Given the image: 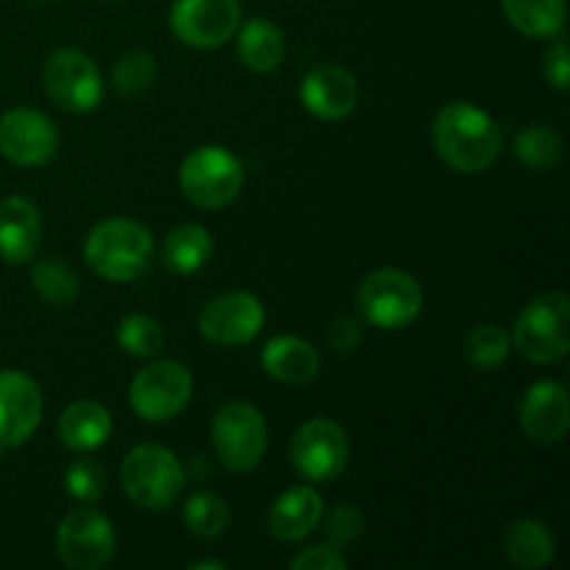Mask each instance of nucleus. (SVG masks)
Returning <instances> with one entry per match:
<instances>
[{
  "label": "nucleus",
  "instance_id": "obj_33",
  "mask_svg": "<svg viewBox=\"0 0 570 570\" xmlns=\"http://www.w3.org/2000/svg\"><path fill=\"white\" fill-rule=\"evenodd\" d=\"M326 515V538H328V546H334V549H348L351 543H356V538L362 534V529H365V515H362L360 507L354 504H337L332 507L328 512H323Z\"/></svg>",
  "mask_w": 570,
  "mask_h": 570
},
{
  "label": "nucleus",
  "instance_id": "obj_2",
  "mask_svg": "<svg viewBox=\"0 0 570 570\" xmlns=\"http://www.w3.org/2000/svg\"><path fill=\"white\" fill-rule=\"evenodd\" d=\"M83 259L106 282H134L154 262V234L128 217H109L87 234Z\"/></svg>",
  "mask_w": 570,
  "mask_h": 570
},
{
  "label": "nucleus",
  "instance_id": "obj_15",
  "mask_svg": "<svg viewBox=\"0 0 570 570\" xmlns=\"http://www.w3.org/2000/svg\"><path fill=\"white\" fill-rule=\"evenodd\" d=\"M42 390L28 373H0V445L6 451L28 443L42 421Z\"/></svg>",
  "mask_w": 570,
  "mask_h": 570
},
{
  "label": "nucleus",
  "instance_id": "obj_11",
  "mask_svg": "<svg viewBox=\"0 0 570 570\" xmlns=\"http://www.w3.org/2000/svg\"><path fill=\"white\" fill-rule=\"evenodd\" d=\"M42 81L50 100L72 115H87L104 98L98 65L76 48H61L50 53L45 61Z\"/></svg>",
  "mask_w": 570,
  "mask_h": 570
},
{
  "label": "nucleus",
  "instance_id": "obj_30",
  "mask_svg": "<svg viewBox=\"0 0 570 570\" xmlns=\"http://www.w3.org/2000/svg\"><path fill=\"white\" fill-rule=\"evenodd\" d=\"M117 343L126 354L150 360V356H159L161 348H165V328L156 317L134 312V315L122 317L120 326H117Z\"/></svg>",
  "mask_w": 570,
  "mask_h": 570
},
{
  "label": "nucleus",
  "instance_id": "obj_34",
  "mask_svg": "<svg viewBox=\"0 0 570 570\" xmlns=\"http://www.w3.org/2000/svg\"><path fill=\"white\" fill-rule=\"evenodd\" d=\"M293 570H345L348 557L334 546H309L289 560Z\"/></svg>",
  "mask_w": 570,
  "mask_h": 570
},
{
  "label": "nucleus",
  "instance_id": "obj_32",
  "mask_svg": "<svg viewBox=\"0 0 570 570\" xmlns=\"http://www.w3.org/2000/svg\"><path fill=\"white\" fill-rule=\"evenodd\" d=\"M67 493L83 504H95L106 493V468L95 456H81L70 462L65 473Z\"/></svg>",
  "mask_w": 570,
  "mask_h": 570
},
{
  "label": "nucleus",
  "instance_id": "obj_35",
  "mask_svg": "<svg viewBox=\"0 0 570 570\" xmlns=\"http://www.w3.org/2000/svg\"><path fill=\"white\" fill-rule=\"evenodd\" d=\"M543 76L546 81L551 83L560 92H568L570 89V50L566 39H557L543 56Z\"/></svg>",
  "mask_w": 570,
  "mask_h": 570
},
{
  "label": "nucleus",
  "instance_id": "obj_8",
  "mask_svg": "<svg viewBox=\"0 0 570 570\" xmlns=\"http://www.w3.org/2000/svg\"><path fill=\"white\" fill-rule=\"evenodd\" d=\"M193 399V373L176 360H156L134 376L128 404L139 421L165 423L181 415Z\"/></svg>",
  "mask_w": 570,
  "mask_h": 570
},
{
  "label": "nucleus",
  "instance_id": "obj_38",
  "mask_svg": "<svg viewBox=\"0 0 570 570\" xmlns=\"http://www.w3.org/2000/svg\"><path fill=\"white\" fill-rule=\"evenodd\" d=\"M33 3H50V0H33Z\"/></svg>",
  "mask_w": 570,
  "mask_h": 570
},
{
  "label": "nucleus",
  "instance_id": "obj_1",
  "mask_svg": "<svg viewBox=\"0 0 570 570\" xmlns=\"http://www.w3.org/2000/svg\"><path fill=\"white\" fill-rule=\"evenodd\" d=\"M432 145L451 170L482 173L499 159L501 128L479 106L451 100L434 115Z\"/></svg>",
  "mask_w": 570,
  "mask_h": 570
},
{
  "label": "nucleus",
  "instance_id": "obj_21",
  "mask_svg": "<svg viewBox=\"0 0 570 570\" xmlns=\"http://www.w3.org/2000/svg\"><path fill=\"white\" fill-rule=\"evenodd\" d=\"M507 560L521 570H540L557 557V538L549 523L538 518H518L504 532Z\"/></svg>",
  "mask_w": 570,
  "mask_h": 570
},
{
  "label": "nucleus",
  "instance_id": "obj_27",
  "mask_svg": "<svg viewBox=\"0 0 570 570\" xmlns=\"http://www.w3.org/2000/svg\"><path fill=\"white\" fill-rule=\"evenodd\" d=\"M510 348V334L495 323H479L465 334V343H462V354L479 371H495L499 365H504Z\"/></svg>",
  "mask_w": 570,
  "mask_h": 570
},
{
  "label": "nucleus",
  "instance_id": "obj_13",
  "mask_svg": "<svg viewBox=\"0 0 570 570\" xmlns=\"http://www.w3.org/2000/svg\"><path fill=\"white\" fill-rule=\"evenodd\" d=\"M265 326V306L254 293L234 289L206 301L198 315V332L212 345H245Z\"/></svg>",
  "mask_w": 570,
  "mask_h": 570
},
{
  "label": "nucleus",
  "instance_id": "obj_3",
  "mask_svg": "<svg viewBox=\"0 0 570 570\" xmlns=\"http://www.w3.org/2000/svg\"><path fill=\"white\" fill-rule=\"evenodd\" d=\"M120 482L139 510L161 512L178 501L187 484L181 460L156 443L134 445L120 465Z\"/></svg>",
  "mask_w": 570,
  "mask_h": 570
},
{
  "label": "nucleus",
  "instance_id": "obj_22",
  "mask_svg": "<svg viewBox=\"0 0 570 570\" xmlns=\"http://www.w3.org/2000/svg\"><path fill=\"white\" fill-rule=\"evenodd\" d=\"M59 440L72 451H95L111 438V415L98 401H76L59 417Z\"/></svg>",
  "mask_w": 570,
  "mask_h": 570
},
{
  "label": "nucleus",
  "instance_id": "obj_14",
  "mask_svg": "<svg viewBox=\"0 0 570 570\" xmlns=\"http://www.w3.org/2000/svg\"><path fill=\"white\" fill-rule=\"evenodd\" d=\"M59 148V134L48 115L37 109H9L0 117V154L20 167L48 165Z\"/></svg>",
  "mask_w": 570,
  "mask_h": 570
},
{
  "label": "nucleus",
  "instance_id": "obj_25",
  "mask_svg": "<svg viewBox=\"0 0 570 570\" xmlns=\"http://www.w3.org/2000/svg\"><path fill=\"white\" fill-rule=\"evenodd\" d=\"M284 33L276 22L254 17L237 33V53L243 65L254 72H271L284 61Z\"/></svg>",
  "mask_w": 570,
  "mask_h": 570
},
{
  "label": "nucleus",
  "instance_id": "obj_29",
  "mask_svg": "<svg viewBox=\"0 0 570 570\" xmlns=\"http://www.w3.org/2000/svg\"><path fill=\"white\" fill-rule=\"evenodd\" d=\"M31 284L50 306H70L78 298V276L59 259H37L31 265Z\"/></svg>",
  "mask_w": 570,
  "mask_h": 570
},
{
  "label": "nucleus",
  "instance_id": "obj_10",
  "mask_svg": "<svg viewBox=\"0 0 570 570\" xmlns=\"http://www.w3.org/2000/svg\"><path fill=\"white\" fill-rule=\"evenodd\" d=\"M295 471L309 482H332L345 471L351 456L348 434L328 417H312L301 423L289 443Z\"/></svg>",
  "mask_w": 570,
  "mask_h": 570
},
{
  "label": "nucleus",
  "instance_id": "obj_24",
  "mask_svg": "<svg viewBox=\"0 0 570 570\" xmlns=\"http://www.w3.org/2000/svg\"><path fill=\"white\" fill-rule=\"evenodd\" d=\"M501 11L515 31L532 39H557L566 31V0H501Z\"/></svg>",
  "mask_w": 570,
  "mask_h": 570
},
{
  "label": "nucleus",
  "instance_id": "obj_26",
  "mask_svg": "<svg viewBox=\"0 0 570 570\" xmlns=\"http://www.w3.org/2000/svg\"><path fill=\"white\" fill-rule=\"evenodd\" d=\"M515 159L532 170H551L562 159V137L549 122H532L515 137Z\"/></svg>",
  "mask_w": 570,
  "mask_h": 570
},
{
  "label": "nucleus",
  "instance_id": "obj_37",
  "mask_svg": "<svg viewBox=\"0 0 570 570\" xmlns=\"http://www.w3.org/2000/svg\"><path fill=\"white\" fill-rule=\"evenodd\" d=\"M226 570L228 566H226V562H223V560H212V557H209V560H195V562H189V570Z\"/></svg>",
  "mask_w": 570,
  "mask_h": 570
},
{
  "label": "nucleus",
  "instance_id": "obj_9",
  "mask_svg": "<svg viewBox=\"0 0 570 570\" xmlns=\"http://www.w3.org/2000/svg\"><path fill=\"white\" fill-rule=\"evenodd\" d=\"M115 549V527L95 507H76L56 529V554L72 570H98L109 566Z\"/></svg>",
  "mask_w": 570,
  "mask_h": 570
},
{
  "label": "nucleus",
  "instance_id": "obj_18",
  "mask_svg": "<svg viewBox=\"0 0 570 570\" xmlns=\"http://www.w3.org/2000/svg\"><path fill=\"white\" fill-rule=\"evenodd\" d=\"M42 220L28 198L11 195L0 200V259L6 265H26L37 256Z\"/></svg>",
  "mask_w": 570,
  "mask_h": 570
},
{
  "label": "nucleus",
  "instance_id": "obj_4",
  "mask_svg": "<svg viewBox=\"0 0 570 570\" xmlns=\"http://www.w3.org/2000/svg\"><path fill=\"white\" fill-rule=\"evenodd\" d=\"M570 301L566 293H543L529 301L515 321L512 343L523 360L551 365L570 351Z\"/></svg>",
  "mask_w": 570,
  "mask_h": 570
},
{
  "label": "nucleus",
  "instance_id": "obj_5",
  "mask_svg": "<svg viewBox=\"0 0 570 570\" xmlns=\"http://www.w3.org/2000/svg\"><path fill=\"white\" fill-rule=\"evenodd\" d=\"M356 306L371 326L382 332L406 328L421 317L423 289L406 271L382 267L373 271L356 289Z\"/></svg>",
  "mask_w": 570,
  "mask_h": 570
},
{
  "label": "nucleus",
  "instance_id": "obj_12",
  "mask_svg": "<svg viewBox=\"0 0 570 570\" xmlns=\"http://www.w3.org/2000/svg\"><path fill=\"white\" fill-rule=\"evenodd\" d=\"M243 22L239 0H176L170 9V31L178 42L198 50L220 48Z\"/></svg>",
  "mask_w": 570,
  "mask_h": 570
},
{
  "label": "nucleus",
  "instance_id": "obj_28",
  "mask_svg": "<svg viewBox=\"0 0 570 570\" xmlns=\"http://www.w3.org/2000/svg\"><path fill=\"white\" fill-rule=\"evenodd\" d=\"M184 523H187L189 534H195L198 540H215L232 523V510H228L226 501L215 493H195L189 495L187 504H184Z\"/></svg>",
  "mask_w": 570,
  "mask_h": 570
},
{
  "label": "nucleus",
  "instance_id": "obj_36",
  "mask_svg": "<svg viewBox=\"0 0 570 570\" xmlns=\"http://www.w3.org/2000/svg\"><path fill=\"white\" fill-rule=\"evenodd\" d=\"M326 337L328 345H332L337 354H351V351L360 348L365 332H362V323L354 321V317H337V321L328 326Z\"/></svg>",
  "mask_w": 570,
  "mask_h": 570
},
{
  "label": "nucleus",
  "instance_id": "obj_17",
  "mask_svg": "<svg viewBox=\"0 0 570 570\" xmlns=\"http://www.w3.org/2000/svg\"><path fill=\"white\" fill-rule=\"evenodd\" d=\"M298 98L304 109L317 120L337 122L356 109L360 87H356V78L343 67L321 65L306 72L298 87Z\"/></svg>",
  "mask_w": 570,
  "mask_h": 570
},
{
  "label": "nucleus",
  "instance_id": "obj_16",
  "mask_svg": "<svg viewBox=\"0 0 570 570\" xmlns=\"http://www.w3.org/2000/svg\"><path fill=\"white\" fill-rule=\"evenodd\" d=\"M518 423L532 443L554 445L568 434L570 399L560 382H534L518 406Z\"/></svg>",
  "mask_w": 570,
  "mask_h": 570
},
{
  "label": "nucleus",
  "instance_id": "obj_19",
  "mask_svg": "<svg viewBox=\"0 0 570 570\" xmlns=\"http://www.w3.org/2000/svg\"><path fill=\"white\" fill-rule=\"evenodd\" d=\"M323 507L321 493L315 488H293L287 493L278 495L271 507V515H267V529L276 540L284 543H295V540H304L306 534L315 532L317 523L323 521Z\"/></svg>",
  "mask_w": 570,
  "mask_h": 570
},
{
  "label": "nucleus",
  "instance_id": "obj_6",
  "mask_svg": "<svg viewBox=\"0 0 570 570\" xmlns=\"http://www.w3.org/2000/svg\"><path fill=\"white\" fill-rule=\"evenodd\" d=\"M178 184L198 209H223L243 189V161L223 145H200L181 161Z\"/></svg>",
  "mask_w": 570,
  "mask_h": 570
},
{
  "label": "nucleus",
  "instance_id": "obj_20",
  "mask_svg": "<svg viewBox=\"0 0 570 570\" xmlns=\"http://www.w3.org/2000/svg\"><path fill=\"white\" fill-rule=\"evenodd\" d=\"M262 367L276 382L301 387V384H309L321 373V354H317L309 340L282 334V337H273L262 348Z\"/></svg>",
  "mask_w": 570,
  "mask_h": 570
},
{
  "label": "nucleus",
  "instance_id": "obj_7",
  "mask_svg": "<svg viewBox=\"0 0 570 570\" xmlns=\"http://www.w3.org/2000/svg\"><path fill=\"white\" fill-rule=\"evenodd\" d=\"M212 449L228 471H254L267 451L265 415L248 401L223 404L212 417Z\"/></svg>",
  "mask_w": 570,
  "mask_h": 570
},
{
  "label": "nucleus",
  "instance_id": "obj_23",
  "mask_svg": "<svg viewBox=\"0 0 570 570\" xmlns=\"http://www.w3.org/2000/svg\"><path fill=\"white\" fill-rule=\"evenodd\" d=\"M212 234L198 223H181V226L170 228L161 243V259L165 267L176 276H193V273L204 271L212 259Z\"/></svg>",
  "mask_w": 570,
  "mask_h": 570
},
{
  "label": "nucleus",
  "instance_id": "obj_31",
  "mask_svg": "<svg viewBox=\"0 0 570 570\" xmlns=\"http://www.w3.org/2000/svg\"><path fill=\"white\" fill-rule=\"evenodd\" d=\"M115 89L120 95H139L154 87L156 59L148 50H131L115 65Z\"/></svg>",
  "mask_w": 570,
  "mask_h": 570
}]
</instances>
